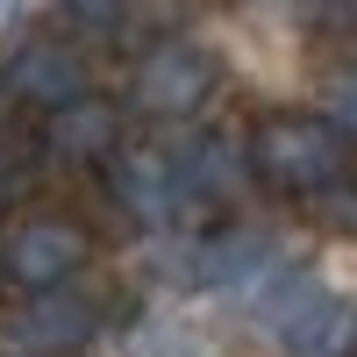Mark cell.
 Segmentation results:
<instances>
[{
	"instance_id": "cell-1",
	"label": "cell",
	"mask_w": 357,
	"mask_h": 357,
	"mask_svg": "<svg viewBox=\"0 0 357 357\" xmlns=\"http://www.w3.org/2000/svg\"><path fill=\"white\" fill-rule=\"evenodd\" d=\"M243 165H250V178H264L286 200H321L350 178V143L314 107H272L243 136Z\"/></svg>"
},
{
	"instance_id": "cell-2",
	"label": "cell",
	"mask_w": 357,
	"mask_h": 357,
	"mask_svg": "<svg viewBox=\"0 0 357 357\" xmlns=\"http://www.w3.org/2000/svg\"><path fill=\"white\" fill-rule=\"evenodd\" d=\"M222 93V57L193 36H165L136 57L129 72V107L151 122H193V114Z\"/></svg>"
},
{
	"instance_id": "cell-3",
	"label": "cell",
	"mask_w": 357,
	"mask_h": 357,
	"mask_svg": "<svg viewBox=\"0 0 357 357\" xmlns=\"http://www.w3.org/2000/svg\"><path fill=\"white\" fill-rule=\"evenodd\" d=\"M86 257H93V243H86V229L65 222V215H29V222H15L0 236V279H15L22 293L72 286L86 272Z\"/></svg>"
},
{
	"instance_id": "cell-4",
	"label": "cell",
	"mask_w": 357,
	"mask_h": 357,
	"mask_svg": "<svg viewBox=\"0 0 357 357\" xmlns=\"http://www.w3.org/2000/svg\"><path fill=\"white\" fill-rule=\"evenodd\" d=\"M107 193H114V207H122L129 222H143V229H172L178 215H186V186H178V165H172V151H114L107 158Z\"/></svg>"
},
{
	"instance_id": "cell-5",
	"label": "cell",
	"mask_w": 357,
	"mask_h": 357,
	"mask_svg": "<svg viewBox=\"0 0 357 357\" xmlns=\"http://www.w3.org/2000/svg\"><path fill=\"white\" fill-rule=\"evenodd\" d=\"M8 336L22 357H65V350H86L100 336V301L79 286H57V293H29L22 314L8 321Z\"/></svg>"
},
{
	"instance_id": "cell-6",
	"label": "cell",
	"mask_w": 357,
	"mask_h": 357,
	"mask_svg": "<svg viewBox=\"0 0 357 357\" xmlns=\"http://www.w3.org/2000/svg\"><path fill=\"white\" fill-rule=\"evenodd\" d=\"M272 329L286 357H357V301L329 286H301Z\"/></svg>"
},
{
	"instance_id": "cell-7",
	"label": "cell",
	"mask_w": 357,
	"mask_h": 357,
	"mask_svg": "<svg viewBox=\"0 0 357 357\" xmlns=\"http://www.w3.org/2000/svg\"><path fill=\"white\" fill-rule=\"evenodd\" d=\"M0 93H8L15 107L50 114V107H65V100L86 93V57L72 43H57V36H29L8 57V72H0Z\"/></svg>"
},
{
	"instance_id": "cell-8",
	"label": "cell",
	"mask_w": 357,
	"mask_h": 357,
	"mask_svg": "<svg viewBox=\"0 0 357 357\" xmlns=\"http://www.w3.org/2000/svg\"><path fill=\"white\" fill-rule=\"evenodd\" d=\"M43 143L65 165H107L114 151H122V107L100 100L93 86H86L79 100H65V107L43 114Z\"/></svg>"
},
{
	"instance_id": "cell-9",
	"label": "cell",
	"mask_w": 357,
	"mask_h": 357,
	"mask_svg": "<svg viewBox=\"0 0 357 357\" xmlns=\"http://www.w3.org/2000/svg\"><path fill=\"white\" fill-rule=\"evenodd\" d=\"M272 257H279V243L264 229L229 222V229H207L186 250V272H193V286H250V279L272 272Z\"/></svg>"
},
{
	"instance_id": "cell-10",
	"label": "cell",
	"mask_w": 357,
	"mask_h": 357,
	"mask_svg": "<svg viewBox=\"0 0 357 357\" xmlns=\"http://www.w3.org/2000/svg\"><path fill=\"white\" fill-rule=\"evenodd\" d=\"M172 165H178V186H186V200L200 193H236L250 178V165H243V151H236V143H222V136H200V143H186V151H172Z\"/></svg>"
},
{
	"instance_id": "cell-11",
	"label": "cell",
	"mask_w": 357,
	"mask_h": 357,
	"mask_svg": "<svg viewBox=\"0 0 357 357\" xmlns=\"http://www.w3.org/2000/svg\"><path fill=\"white\" fill-rule=\"evenodd\" d=\"M143 0H57V15H65L72 29H86V36H114V29L136 22Z\"/></svg>"
},
{
	"instance_id": "cell-12",
	"label": "cell",
	"mask_w": 357,
	"mask_h": 357,
	"mask_svg": "<svg viewBox=\"0 0 357 357\" xmlns=\"http://www.w3.org/2000/svg\"><path fill=\"white\" fill-rule=\"evenodd\" d=\"M329 122L343 129V143L357 151V72H343V79L329 86Z\"/></svg>"
},
{
	"instance_id": "cell-13",
	"label": "cell",
	"mask_w": 357,
	"mask_h": 357,
	"mask_svg": "<svg viewBox=\"0 0 357 357\" xmlns=\"http://www.w3.org/2000/svg\"><path fill=\"white\" fill-rule=\"evenodd\" d=\"M29 186V151H15V143H0V200Z\"/></svg>"
},
{
	"instance_id": "cell-14",
	"label": "cell",
	"mask_w": 357,
	"mask_h": 357,
	"mask_svg": "<svg viewBox=\"0 0 357 357\" xmlns=\"http://www.w3.org/2000/svg\"><path fill=\"white\" fill-rule=\"evenodd\" d=\"M8 15H15V0H0V22H8Z\"/></svg>"
}]
</instances>
